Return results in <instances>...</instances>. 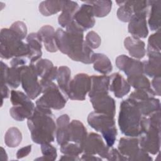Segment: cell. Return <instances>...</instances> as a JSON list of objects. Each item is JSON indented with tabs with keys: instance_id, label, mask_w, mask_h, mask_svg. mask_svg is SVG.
<instances>
[{
	"instance_id": "obj_1",
	"label": "cell",
	"mask_w": 161,
	"mask_h": 161,
	"mask_svg": "<svg viewBox=\"0 0 161 161\" xmlns=\"http://www.w3.org/2000/svg\"><path fill=\"white\" fill-rule=\"evenodd\" d=\"M65 31L58 28L55 31V40L58 50L72 60L83 64H92L94 52L84 40V30L74 21Z\"/></svg>"
},
{
	"instance_id": "obj_2",
	"label": "cell",
	"mask_w": 161,
	"mask_h": 161,
	"mask_svg": "<svg viewBox=\"0 0 161 161\" xmlns=\"http://www.w3.org/2000/svg\"><path fill=\"white\" fill-rule=\"evenodd\" d=\"M27 125L34 143L42 145L55 140L57 125L51 109L36 106Z\"/></svg>"
},
{
	"instance_id": "obj_3",
	"label": "cell",
	"mask_w": 161,
	"mask_h": 161,
	"mask_svg": "<svg viewBox=\"0 0 161 161\" xmlns=\"http://www.w3.org/2000/svg\"><path fill=\"white\" fill-rule=\"evenodd\" d=\"M143 115L136 105L130 99L123 100L119 107L118 126L121 133L130 137H138L141 131Z\"/></svg>"
},
{
	"instance_id": "obj_4",
	"label": "cell",
	"mask_w": 161,
	"mask_h": 161,
	"mask_svg": "<svg viewBox=\"0 0 161 161\" xmlns=\"http://www.w3.org/2000/svg\"><path fill=\"white\" fill-rule=\"evenodd\" d=\"M0 55L1 58L9 59L18 57H28L30 48L28 43L10 28H3L0 33Z\"/></svg>"
},
{
	"instance_id": "obj_5",
	"label": "cell",
	"mask_w": 161,
	"mask_h": 161,
	"mask_svg": "<svg viewBox=\"0 0 161 161\" xmlns=\"http://www.w3.org/2000/svg\"><path fill=\"white\" fill-rule=\"evenodd\" d=\"M87 119L91 127L101 133L106 145L112 147L115 143L118 134L114 116L93 111L89 114Z\"/></svg>"
},
{
	"instance_id": "obj_6",
	"label": "cell",
	"mask_w": 161,
	"mask_h": 161,
	"mask_svg": "<svg viewBox=\"0 0 161 161\" xmlns=\"http://www.w3.org/2000/svg\"><path fill=\"white\" fill-rule=\"evenodd\" d=\"M140 147L145 152L156 155L160 147V126L150 123L146 116L142 117L141 131L138 136Z\"/></svg>"
},
{
	"instance_id": "obj_7",
	"label": "cell",
	"mask_w": 161,
	"mask_h": 161,
	"mask_svg": "<svg viewBox=\"0 0 161 161\" xmlns=\"http://www.w3.org/2000/svg\"><path fill=\"white\" fill-rule=\"evenodd\" d=\"M26 94L16 90L10 93V101L13 106L9 109L11 116L18 121L28 119L35 109V104Z\"/></svg>"
},
{
	"instance_id": "obj_8",
	"label": "cell",
	"mask_w": 161,
	"mask_h": 161,
	"mask_svg": "<svg viewBox=\"0 0 161 161\" xmlns=\"http://www.w3.org/2000/svg\"><path fill=\"white\" fill-rule=\"evenodd\" d=\"M43 95L36 101V106L48 109L59 110L64 108L67 96L53 82L42 89Z\"/></svg>"
},
{
	"instance_id": "obj_9",
	"label": "cell",
	"mask_w": 161,
	"mask_h": 161,
	"mask_svg": "<svg viewBox=\"0 0 161 161\" xmlns=\"http://www.w3.org/2000/svg\"><path fill=\"white\" fill-rule=\"evenodd\" d=\"M155 94L152 89H136L130 95V98L138 107L143 116L160 110V102L155 97Z\"/></svg>"
},
{
	"instance_id": "obj_10",
	"label": "cell",
	"mask_w": 161,
	"mask_h": 161,
	"mask_svg": "<svg viewBox=\"0 0 161 161\" xmlns=\"http://www.w3.org/2000/svg\"><path fill=\"white\" fill-rule=\"evenodd\" d=\"M118 150L127 160H152L148 153L140 147L138 138L136 137L121 138Z\"/></svg>"
},
{
	"instance_id": "obj_11",
	"label": "cell",
	"mask_w": 161,
	"mask_h": 161,
	"mask_svg": "<svg viewBox=\"0 0 161 161\" xmlns=\"http://www.w3.org/2000/svg\"><path fill=\"white\" fill-rule=\"evenodd\" d=\"M91 86V77L84 73H79L71 79L68 92V98L72 100L83 101L89 93Z\"/></svg>"
},
{
	"instance_id": "obj_12",
	"label": "cell",
	"mask_w": 161,
	"mask_h": 161,
	"mask_svg": "<svg viewBox=\"0 0 161 161\" xmlns=\"http://www.w3.org/2000/svg\"><path fill=\"white\" fill-rule=\"evenodd\" d=\"M38 77L30 64L23 67L21 72V84L25 93L31 99H35L42 93V87Z\"/></svg>"
},
{
	"instance_id": "obj_13",
	"label": "cell",
	"mask_w": 161,
	"mask_h": 161,
	"mask_svg": "<svg viewBox=\"0 0 161 161\" xmlns=\"http://www.w3.org/2000/svg\"><path fill=\"white\" fill-rule=\"evenodd\" d=\"M38 77L41 78L40 84L42 89L57 79L58 68L46 58H40L35 63L30 64Z\"/></svg>"
},
{
	"instance_id": "obj_14",
	"label": "cell",
	"mask_w": 161,
	"mask_h": 161,
	"mask_svg": "<svg viewBox=\"0 0 161 161\" xmlns=\"http://www.w3.org/2000/svg\"><path fill=\"white\" fill-rule=\"evenodd\" d=\"M110 147L105 144L102 137L96 133L87 134L84 143L83 152L91 155H98L100 157L106 158Z\"/></svg>"
},
{
	"instance_id": "obj_15",
	"label": "cell",
	"mask_w": 161,
	"mask_h": 161,
	"mask_svg": "<svg viewBox=\"0 0 161 161\" xmlns=\"http://www.w3.org/2000/svg\"><path fill=\"white\" fill-rule=\"evenodd\" d=\"M90 101L92 105L94 111L107 114L113 116H115V101L108 93L95 95L90 97Z\"/></svg>"
},
{
	"instance_id": "obj_16",
	"label": "cell",
	"mask_w": 161,
	"mask_h": 161,
	"mask_svg": "<svg viewBox=\"0 0 161 161\" xmlns=\"http://www.w3.org/2000/svg\"><path fill=\"white\" fill-rule=\"evenodd\" d=\"M148 12L136 13L131 16L129 21L128 30L133 36L138 38H145L147 36L148 30L146 18Z\"/></svg>"
},
{
	"instance_id": "obj_17",
	"label": "cell",
	"mask_w": 161,
	"mask_h": 161,
	"mask_svg": "<svg viewBox=\"0 0 161 161\" xmlns=\"http://www.w3.org/2000/svg\"><path fill=\"white\" fill-rule=\"evenodd\" d=\"M116 67L124 72L127 77L143 74L142 62L129 57L126 55H121L116 57Z\"/></svg>"
},
{
	"instance_id": "obj_18",
	"label": "cell",
	"mask_w": 161,
	"mask_h": 161,
	"mask_svg": "<svg viewBox=\"0 0 161 161\" xmlns=\"http://www.w3.org/2000/svg\"><path fill=\"white\" fill-rule=\"evenodd\" d=\"M74 21L84 31L92 28L95 19L92 6L84 2L75 14Z\"/></svg>"
},
{
	"instance_id": "obj_19",
	"label": "cell",
	"mask_w": 161,
	"mask_h": 161,
	"mask_svg": "<svg viewBox=\"0 0 161 161\" xmlns=\"http://www.w3.org/2000/svg\"><path fill=\"white\" fill-rule=\"evenodd\" d=\"M130 85L119 73L115 72L109 76V89L118 98H122L130 91Z\"/></svg>"
},
{
	"instance_id": "obj_20",
	"label": "cell",
	"mask_w": 161,
	"mask_h": 161,
	"mask_svg": "<svg viewBox=\"0 0 161 161\" xmlns=\"http://www.w3.org/2000/svg\"><path fill=\"white\" fill-rule=\"evenodd\" d=\"M148 60L142 62L143 74L150 77H160V52H147Z\"/></svg>"
},
{
	"instance_id": "obj_21",
	"label": "cell",
	"mask_w": 161,
	"mask_h": 161,
	"mask_svg": "<svg viewBox=\"0 0 161 161\" xmlns=\"http://www.w3.org/2000/svg\"><path fill=\"white\" fill-rule=\"evenodd\" d=\"M87 136V130L82 122L77 119H73L70 122L69 142L77 143L84 148Z\"/></svg>"
},
{
	"instance_id": "obj_22",
	"label": "cell",
	"mask_w": 161,
	"mask_h": 161,
	"mask_svg": "<svg viewBox=\"0 0 161 161\" xmlns=\"http://www.w3.org/2000/svg\"><path fill=\"white\" fill-rule=\"evenodd\" d=\"M37 33L47 51L56 52L58 50L55 40V31L53 27L50 25H44L40 28Z\"/></svg>"
},
{
	"instance_id": "obj_23",
	"label": "cell",
	"mask_w": 161,
	"mask_h": 161,
	"mask_svg": "<svg viewBox=\"0 0 161 161\" xmlns=\"http://www.w3.org/2000/svg\"><path fill=\"white\" fill-rule=\"evenodd\" d=\"M124 45L130 55L135 58H142L146 54L145 42L140 38L128 36L124 40Z\"/></svg>"
},
{
	"instance_id": "obj_24",
	"label": "cell",
	"mask_w": 161,
	"mask_h": 161,
	"mask_svg": "<svg viewBox=\"0 0 161 161\" xmlns=\"http://www.w3.org/2000/svg\"><path fill=\"white\" fill-rule=\"evenodd\" d=\"M70 118L67 114L60 116L56 120V140L59 145L69 142Z\"/></svg>"
},
{
	"instance_id": "obj_25",
	"label": "cell",
	"mask_w": 161,
	"mask_h": 161,
	"mask_svg": "<svg viewBox=\"0 0 161 161\" xmlns=\"http://www.w3.org/2000/svg\"><path fill=\"white\" fill-rule=\"evenodd\" d=\"M27 43L30 48V54L28 57L31 63H35L41 58L42 55V42L37 33H31L26 37Z\"/></svg>"
},
{
	"instance_id": "obj_26",
	"label": "cell",
	"mask_w": 161,
	"mask_h": 161,
	"mask_svg": "<svg viewBox=\"0 0 161 161\" xmlns=\"http://www.w3.org/2000/svg\"><path fill=\"white\" fill-rule=\"evenodd\" d=\"M77 3L73 1H65L62 10V13L58 18V24L63 28H66L73 21L75 14L79 9Z\"/></svg>"
},
{
	"instance_id": "obj_27",
	"label": "cell",
	"mask_w": 161,
	"mask_h": 161,
	"mask_svg": "<svg viewBox=\"0 0 161 161\" xmlns=\"http://www.w3.org/2000/svg\"><path fill=\"white\" fill-rule=\"evenodd\" d=\"M91 86L89 92V98L99 94L108 93L109 87V76L95 75L91 76Z\"/></svg>"
},
{
	"instance_id": "obj_28",
	"label": "cell",
	"mask_w": 161,
	"mask_h": 161,
	"mask_svg": "<svg viewBox=\"0 0 161 161\" xmlns=\"http://www.w3.org/2000/svg\"><path fill=\"white\" fill-rule=\"evenodd\" d=\"M150 7L148 23L152 31L160 30L161 18V1H148Z\"/></svg>"
},
{
	"instance_id": "obj_29",
	"label": "cell",
	"mask_w": 161,
	"mask_h": 161,
	"mask_svg": "<svg viewBox=\"0 0 161 161\" xmlns=\"http://www.w3.org/2000/svg\"><path fill=\"white\" fill-rule=\"evenodd\" d=\"M92 64L94 69L103 75L109 74L113 70V65L111 60L103 53H94Z\"/></svg>"
},
{
	"instance_id": "obj_30",
	"label": "cell",
	"mask_w": 161,
	"mask_h": 161,
	"mask_svg": "<svg viewBox=\"0 0 161 161\" xmlns=\"http://www.w3.org/2000/svg\"><path fill=\"white\" fill-rule=\"evenodd\" d=\"M65 3V1H44L39 5V11L42 15L49 16L62 11Z\"/></svg>"
},
{
	"instance_id": "obj_31",
	"label": "cell",
	"mask_w": 161,
	"mask_h": 161,
	"mask_svg": "<svg viewBox=\"0 0 161 161\" xmlns=\"http://www.w3.org/2000/svg\"><path fill=\"white\" fill-rule=\"evenodd\" d=\"M60 89L67 96L69 84L71 80V70L67 66H60L58 68L56 79Z\"/></svg>"
},
{
	"instance_id": "obj_32",
	"label": "cell",
	"mask_w": 161,
	"mask_h": 161,
	"mask_svg": "<svg viewBox=\"0 0 161 161\" xmlns=\"http://www.w3.org/2000/svg\"><path fill=\"white\" fill-rule=\"evenodd\" d=\"M85 2L92 6L93 13L96 17H104L107 16L111 10L112 1L109 0L89 1Z\"/></svg>"
},
{
	"instance_id": "obj_33",
	"label": "cell",
	"mask_w": 161,
	"mask_h": 161,
	"mask_svg": "<svg viewBox=\"0 0 161 161\" xmlns=\"http://www.w3.org/2000/svg\"><path fill=\"white\" fill-rule=\"evenodd\" d=\"M116 3L119 6L117 11L118 18L123 22H129L133 15L131 1H116Z\"/></svg>"
},
{
	"instance_id": "obj_34",
	"label": "cell",
	"mask_w": 161,
	"mask_h": 161,
	"mask_svg": "<svg viewBox=\"0 0 161 161\" xmlns=\"http://www.w3.org/2000/svg\"><path fill=\"white\" fill-rule=\"evenodd\" d=\"M22 134L16 127L9 128L4 135V143L10 148L18 147L21 142Z\"/></svg>"
},
{
	"instance_id": "obj_35",
	"label": "cell",
	"mask_w": 161,
	"mask_h": 161,
	"mask_svg": "<svg viewBox=\"0 0 161 161\" xmlns=\"http://www.w3.org/2000/svg\"><path fill=\"white\" fill-rule=\"evenodd\" d=\"M25 67H11L9 68L6 79L7 85L13 89L19 87L21 84V72Z\"/></svg>"
},
{
	"instance_id": "obj_36",
	"label": "cell",
	"mask_w": 161,
	"mask_h": 161,
	"mask_svg": "<svg viewBox=\"0 0 161 161\" xmlns=\"http://www.w3.org/2000/svg\"><path fill=\"white\" fill-rule=\"evenodd\" d=\"M127 81L130 86L136 89H147L150 87V82L144 74L127 77Z\"/></svg>"
},
{
	"instance_id": "obj_37",
	"label": "cell",
	"mask_w": 161,
	"mask_h": 161,
	"mask_svg": "<svg viewBox=\"0 0 161 161\" xmlns=\"http://www.w3.org/2000/svg\"><path fill=\"white\" fill-rule=\"evenodd\" d=\"M60 152L64 154L71 156H79L83 152V147L72 142H67L60 146Z\"/></svg>"
},
{
	"instance_id": "obj_38",
	"label": "cell",
	"mask_w": 161,
	"mask_h": 161,
	"mask_svg": "<svg viewBox=\"0 0 161 161\" xmlns=\"http://www.w3.org/2000/svg\"><path fill=\"white\" fill-rule=\"evenodd\" d=\"M41 151L43 155L42 158H38L36 160H55L57 157V149L53 145L49 143H44L41 145Z\"/></svg>"
},
{
	"instance_id": "obj_39",
	"label": "cell",
	"mask_w": 161,
	"mask_h": 161,
	"mask_svg": "<svg viewBox=\"0 0 161 161\" xmlns=\"http://www.w3.org/2000/svg\"><path fill=\"white\" fill-rule=\"evenodd\" d=\"M147 52H160V30L149 36Z\"/></svg>"
},
{
	"instance_id": "obj_40",
	"label": "cell",
	"mask_w": 161,
	"mask_h": 161,
	"mask_svg": "<svg viewBox=\"0 0 161 161\" xmlns=\"http://www.w3.org/2000/svg\"><path fill=\"white\" fill-rule=\"evenodd\" d=\"M85 42L91 49H95L100 46L101 39L97 33L94 31H91L86 35Z\"/></svg>"
},
{
	"instance_id": "obj_41",
	"label": "cell",
	"mask_w": 161,
	"mask_h": 161,
	"mask_svg": "<svg viewBox=\"0 0 161 161\" xmlns=\"http://www.w3.org/2000/svg\"><path fill=\"white\" fill-rule=\"evenodd\" d=\"M13 31L21 40H23L27 35V28L26 24L21 21L13 23L9 28Z\"/></svg>"
},
{
	"instance_id": "obj_42",
	"label": "cell",
	"mask_w": 161,
	"mask_h": 161,
	"mask_svg": "<svg viewBox=\"0 0 161 161\" xmlns=\"http://www.w3.org/2000/svg\"><path fill=\"white\" fill-rule=\"evenodd\" d=\"M106 159L108 160H127V158L124 157L118 150L112 147L109 148Z\"/></svg>"
},
{
	"instance_id": "obj_43",
	"label": "cell",
	"mask_w": 161,
	"mask_h": 161,
	"mask_svg": "<svg viewBox=\"0 0 161 161\" xmlns=\"http://www.w3.org/2000/svg\"><path fill=\"white\" fill-rule=\"evenodd\" d=\"M31 151V145H29L26 147H22L21 148L19 149L16 153V158L18 159L23 158L26 157Z\"/></svg>"
},
{
	"instance_id": "obj_44",
	"label": "cell",
	"mask_w": 161,
	"mask_h": 161,
	"mask_svg": "<svg viewBox=\"0 0 161 161\" xmlns=\"http://www.w3.org/2000/svg\"><path fill=\"white\" fill-rule=\"evenodd\" d=\"M152 89L154 91L155 95L160 96V77H153L152 81Z\"/></svg>"
},
{
	"instance_id": "obj_45",
	"label": "cell",
	"mask_w": 161,
	"mask_h": 161,
	"mask_svg": "<svg viewBox=\"0 0 161 161\" xmlns=\"http://www.w3.org/2000/svg\"><path fill=\"white\" fill-rule=\"evenodd\" d=\"M9 89L7 86V84L5 85H1V101L2 103L4 99H6L9 97V96L10 94Z\"/></svg>"
},
{
	"instance_id": "obj_46",
	"label": "cell",
	"mask_w": 161,
	"mask_h": 161,
	"mask_svg": "<svg viewBox=\"0 0 161 161\" xmlns=\"http://www.w3.org/2000/svg\"><path fill=\"white\" fill-rule=\"evenodd\" d=\"M80 158L81 160H102L101 157H97L94 155L87 154L85 153L82 155V157Z\"/></svg>"
},
{
	"instance_id": "obj_47",
	"label": "cell",
	"mask_w": 161,
	"mask_h": 161,
	"mask_svg": "<svg viewBox=\"0 0 161 161\" xmlns=\"http://www.w3.org/2000/svg\"><path fill=\"white\" fill-rule=\"evenodd\" d=\"M60 160H80V158H79L78 156H71V155H64L60 158Z\"/></svg>"
}]
</instances>
